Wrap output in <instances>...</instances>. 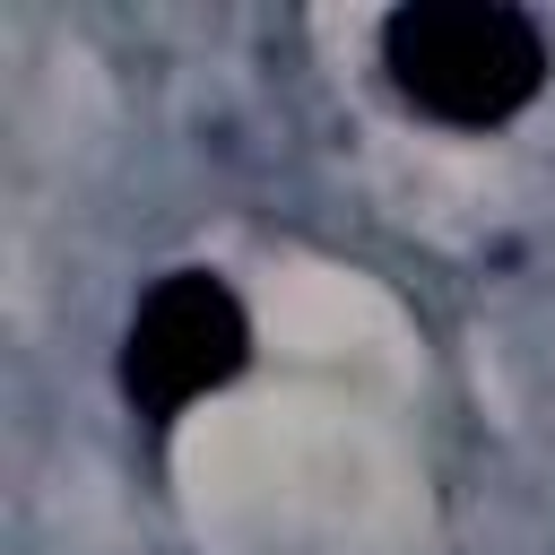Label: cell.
I'll return each mask as SVG.
<instances>
[{
  "label": "cell",
  "instance_id": "6da1fadb",
  "mask_svg": "<svg viewBox=\"0 0 555 555\" xmlns=\"http://www.w3.org/2000/svg\"><path fill=\"white\" fill-rule=\"evenodd\" d=\"M390 87L442 130H494L546 87V35L512 0H408L382 17Z\"/></svg>",
  "mask_w": 555,
  "mask_h": 555
},
{
  "label": "cell",
  "instance_id": "7a4b0ae2",
  "mask_svg": "<svg viewBox=\"0 0 555 555\" xmlns=\"http://www.w3.org/2000/svg\"><path fill=\"white\" fill-rule=\"evenodd\" d=\"M243 364H251V321L217 269L156 278L121 330V399L139 416H182L191 399L225 390Z\"/></svg>",
  "mask_w": 555,
  "mask_h": 555
}]
</instances>
